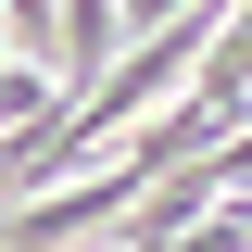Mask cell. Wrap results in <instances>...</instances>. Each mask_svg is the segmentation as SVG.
I'll return each instance as SVG.
<instances>
[{"instance_id": "cell-1", "label": "cell", "mask_w": 252, "mask_h": 252, "mask_svg": "<svg viewBox=\"0 0 252 252\" xmlns=\"http://www.w3.org/2000/svg\"><path fill=\"white\" fill-rule=\"evenodd\" d=\"M51 89H63L51 63H0V114H13V139H26V126L51 114Z\"/></svg>"}]
</instances>
